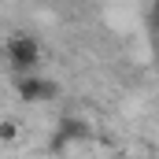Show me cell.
<instances>
[{
    "label": "cell",
    "instance_id": "1",
    "mask_svg": "<svg viewBox=\"0 0 159 159\" xmlns=\"http://www.w3.org/2000/svg\"><path fill=\"white\" fill-rule=\"evenodd\" d=\"M4 56H7V63H11V70H15V74L37 70V67H41V41L19 34V37H11L7 44H4Z\"/></svg>",
    "mask_w": 159,
    "mask_h": 159
},
{
    "label": "cell",
    "instance_id": "2",
    "mask_svg": "<svg viewBox=\"0 0 159 159\" xmlns=\"http://www.w3.org/2000/svg\"><path fill=\"white\" fill-rule=\"evenodd\" d=\"M15 93H19L22 104H41V100H56L59 96V85L52 78H44L41 70H26V74H19V81H15Z\"/></svg>",
    "mask_w": 159,
    "mask_h": 159
},
{
    "label": "cell",
    "instance_id": "3",
    "mask_svg": "<svg viewBox=\"0 0 159 159\" xmlns=\"http://www.w3.org/2000/svg\"><path fill=\"white\" fill-rule=\"evenodd\" d=\"M15 137V122H0V141H11Z\"/></svg>",
    "mask_w": 159,
    "mask_h": 159
},
{
    "label": "cell",
    "instance_id": "4",
    "mask_svg": "<svg viewBox=\"0 0 159 159\" xmlns=\"http://www.w3.org/2000/svg\"><path fill=\"white\" fill-rule=\"evenodd\" d=\"M0 56H4V52H0Z\"/></svg>",
    "mask_w": 159,
    "mask_h": 159
}]
</instances>
